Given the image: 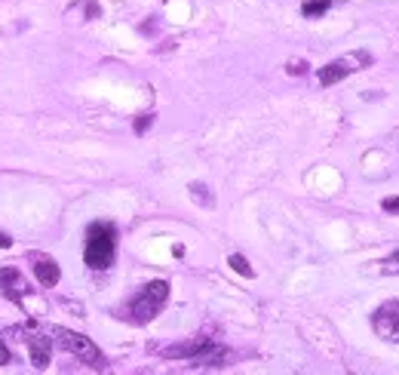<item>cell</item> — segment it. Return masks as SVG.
Here are the masks:
<instances>
[{"instance_id": "obj_1", "label": "cell", "mask_w": 399, "mask_h": 375, "mask_svg": "<svg viewBox=\"0 0 399 375\" xmlns=\"http://www.w3.org/2000/svg\"><path fill=\"white\" fill-rule=\"evenodd\" d=\"M117 256V228L111 222H92L86 228V246L83 259L92 271H108Z\"/></svg>"}, {"instance_id": "obj_17", "label": "cell", "mask_w": 399, "mask_h": 375, "mask_svg": "<svg viewBox=\"0 0 399 375\" xmlns=\"http://www.w3.org/2000/svg\"><path fill=\"white\" fill-rule=\"evenodd\" d=\"M13 246V237H9V234H0V249H9Z\"/></svg>"}, {"instance_id": "obj_8", "label": "cell", "mask_w": 399, "mask_h": 375, "mask_svg": "<svg viewBox=\"0 0 399 375\" xmlns=\"http://www.w3.org/2000/svg\"><path fill=\"white\" fill-rule=\"evenodd\" d=\"M28 348H31V360L37 369L50 366V351H52V339H46L43 332H31L28 335Z\"/></svg>"}, {"instance_id": "obj_13", "label": "cell", "mask_w": 399, "mask_h": 375, "mask_svg": "<svg viewBox=\"0 0 399 375\" xmlns=\"http://www.w3.org/2000/svg\"><path fill=\"white\" fill-rule=\"evenodd\" d=\"M286 71L289 74H308V62H289L286 65Z\"/></svg>"}, {"instance_id": "obj_10", "label": "cell", "mask_w": 399, "mask_h": 375, "mask_svg": "<svg viewBox=\"0 0 399 375\" xmlns=\"http://www.w3.org/2000/svg\"><path fill=\"white\" fill-rule=\"evenodd\" d=\"M227 265L237 271V274H243V277H255V271H252V265H249V261L240 256V252H234V256L227 259Z\"/></svg>"}, {"instance_id": "obj_2", "label": "cell", "mask_w": 399, "mask_h": 375, "mask_svg": "<svg viewBox=\"0 0 399 375\" xmlns=\"http://www.w3.org/2000/svg\"><path fill=\"white\" fill-rule=\"evenodd\" d=\"M166 298H169V283H166V280H151V283L142 286V289H138V293L126 302V308H123L126 320H133V323H138V326L151 323L154 317L163 311Z\"/></svg>"}, {"instance_id": "obj_11", "label": "cell", "mask_w": 399, "mask_h": 375, "mask_svg": "<svg viewBox=\"0 0 399 375\" xmlns=\"http://www.w3.org/2000/svg\"><path fill=\"white\" fill-rule=\"evenodd\" d=\"M191 194H193V200L203 203V206H215V200H212V194H209V188H206V185L193 182V185H191Z\"/></svg>"}, {"instance_id": "obj_5", "label": "cell", "mask_w": 399, "mask_h": 375, "mask_svg": "<svg viewBox=\"0 0 399 375\" xmlns=\"http://www.w3.org/2000/svg\"><path fill=\"white\" fill-rule=\"evenodd\" d=\"M372 330L381 335L384 342L399 344V302H384L372 314Z\"/></svg>"}, {"instance_id": "obj_3", "label": "cell", "mask_w": 399, "mask_h": 375, "mask_svg": "<svg viewBox=\"0 0 399 375\" xmlns=\"http://www.w3.org/2000/svg\"><path fill=\"white\" fill-rule=\"evenodd\" d=\"M55 335V342H59V348H64L68 354H74L80 363H86V366L92 369H108V360H105V354H101L96 344H92V339H86V335H80V332H71V330H52Z\"/></svg>"}, {"instance_id": "obj_6", "label": "cell", "mask_w": 399, "mask_h": 375, "mask_svg": "<svg viewBox=\"0 0 399 375\" xmlns=\"http://www.w3.org/2000/svg\"><path fill=\"white\" fill-rule=\"evenodd\" d=\"M28 293H34V289L16 268H0V295L9 298L13 305H22V298Z\"/></svg>"}, {"instance_id": "obj_9", "label": "cell", "mask_w": 399, "mask_h": 375, "mask_svg": "<svg viewBox=\"0 0 399 375\" xmlns=\"http://www.w3.org/2000/svg\"><path fill=\"white\" fill-rule=\"evenodd\" d=\"M332 9V0H304L301 4V16L304 18H320Z\"/></svg>"}, {"instance_id": "obj_15", "label": "cell", "mask_w": 399, "mask_h": 375, "mask_svg": "<svg viewBox=\"0 0 399 375\" xmlns=\"http://www.w3.org/2000/svg\"><path fill=\"white\" fill-rule=\"evenodd\" d=\"M387 212H399V197H387V200L381 203Z\"/></svg>"}, {"instance_id": "obj_4", "label": "cell", "mask_w": 399, "mask_h": 375, "mask_svg": "<svg viewBox=\"0 0 399 375\" xmlns=\"http://www.w3.org/2000/svg\"><path fill=\"white\" fill-rule=\"evenodd\" d=\"M363 65H372V55H369V53H350V55H341V59L329 62L326 68H320V83H322V87H335L338 80L350 77V74L359 71Z\"/></svg>"}, {"instance_id": "obj_12", "label": "cell", "mask_w": 399, "mask_h": 375, "mask_svg": "<svg viewBox=\"0 0 399 375\" xmlns=\"http://www.w3.org/2000/svg\"><path fill=\"white\" fill-rule=\"evenodd\" d=\"M381 271L387 277H399V249L393 252V256H387L384 261H381Z\"/></svg>"}, {"instance_id": "obj_14", "label": "cell", "mask_w": 399, "mask_h": 375, "mask_svg": "<svg viewBox=\"0 0 399 375\" xmlns=\"http://www.w3.org/2000/svg\"><path fill=\"white\" fill-rule=\"evenodd\" d=\"M6 363H13V351L6 348V342H0V366H6Z\"/></svg>"}, {"instance_id": "obj_7", "label": "cell", "mask_w": 399, "mask_h": 375, "mask_svg": "<svg viewBox=\"0 0 399 375\" xmlns=\"http://www.w3.org/2000/svg\"><path fill=\"white\" fill-rule=\"evenodd\" d=\"M28 261H31V268H34V274L37 280H40L43 286H55L59 283V277H62V271L59 265H55V259L52 256H46V252H28Z\"/></svg>"}, {"instance_id": "obj_16", "label": "cell", "mask_w": 399, "mask_h": 375, "mask_svg": "<svg viewBox=\"0 0 399 375\" xmlns=\"http://www.w3.org/2000/svg\"><path fill=\"white\" fill-rule=\"evenodd\" d=\"M147 126H151V114H145V117H138V120H135V133H145Z\"/></svg>"}]
</instances>
